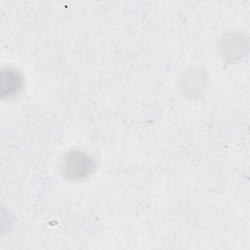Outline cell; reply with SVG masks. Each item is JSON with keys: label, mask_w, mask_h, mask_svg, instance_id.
<instances>
[{"label": "cell", "mask_w": 250, "mask_h": 250, "mask_svg": "<svg viewBox=\"0 0 250 250\" xmlns=\"http://www.w3.org/2000/svg\"><path fill=\"white\" fill-rule=\"evenodd\" d=\"M23 77L14 68H3L0 74V91L3 98L17 96L22 89Z\"/></svg>", "instance_id": "3957f363"}, {"label": "cell", "mask_w": 250, "mask_h": 250, "mask_svg": "<svg viewBox=\"0 0 250 250\" xmlns=\"http://www.w3.org/2000/svg\"><path fill=\"white\" fill-rule=\"evenodd\" d=\"M96 163L92 156L81 149H71L62 160L61 172L69 181H82L95 171Z\"/></svg>", "instance_id": "6da1fadb"}, {"label": "cell", "mask_w": 250, "mask_h": 250, "mask_svg": "<svg viewBox=\"0 0 250 250\" xmlns=\"http://www.w3.org/2000/svg\"><path fill=\"white\" fill-rule=\"evenodd\" d=\"M222 54L226 60L236 61L240 59L244 54V49L247 48L246 39L241 34H233L230 37L223 40Z\"/></svg>", "instance_id": "277c9868"}, {"label": "cell", "mask_w": 250, "mask_h": 250, "mask_svg": "<svg viewBox=\"0 0 250 250\" xmlns=\"http://www.w3.org/2000/svg\"><path fill=\"white\" fill-rule=\"evenodd\" d=\"M206 81L207 77L202 69L192 68L185 72L181 78L180 85L185 95L196 98L204 92Z\"/></svg>", "instance_id": "7a4b0ae2"}]
</instances>
